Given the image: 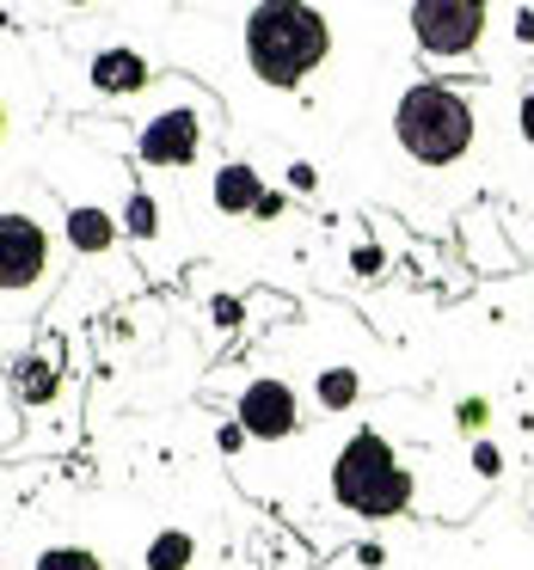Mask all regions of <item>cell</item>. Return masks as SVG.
Instances as JSON below:
<instances>
[{
  "label": "cell",
  "mask_w": 534,
  "mask_h": 570,
  "mask_svg": "<svg viewBox=\"0 0 534 570\" xmlns=\"http://www.w3.org/2000/svg\"><path fill=\"white\" fill-rule=\"evenodd\" d=\"M240 56H246L252 80L276 92H295L308 75H320L326 56H332V26H326L320 7H295V0H271V7H252L246 26H240Z\"/></svg>",
  "instance_id": "1"
},
{
  "label": "cell",
  "mask_w": 534,
  "mask_h": 570,
  "mask_svg": "<svg viewBox=\"0 0 534 570\" xmlns=\"http://www.w3.org/2000/svg\"><path fill=\"white\" fill-rule=\"evenodd\" d=\"M326 491H332V503L357 521H394L411 509L418 479H411V466L394 454V442H387L381 430H350L344 448L332 454Z\"/></svg>",
  "instance_id": "2"
},
{
  "label": "cell",
  "mask_w": 534,
  "mask_h": 570,
  "mask_svg": "<svg viewBox=\"0 0 534 570\" xmlns=\"http://www.w3.org/2000/svg\"><path fill=\"white\" fill-rule=\"evenodd\" d=\"M473 136H479V111L460 87L448 80H411L394 105V141L406 160L418 166H455L473 154Z\"/></svg>",
  "instance_id": "3"
},
{
  "label": "cell",
  "mask_w": 534,
  "mask_h": 570,
  "mask_svg": "<svg viewBox=\"0 0 534 570\" xmlns=\"http://www.w3.org/2000/svg\"><path fill=\"white\" fill-rule=\"evenodd\" d=\"M56 276V239L38 215L7 209L0 215V295H7V320H31Z\"/></svg>",
  "instance_id": "4"
},
{
  "label": "cell",
  "mask_w": 534,
  "mask_h": 570,
  "mask_svg": "<svg viewBox=\"0 0 534 570\" xmlns=\"http://www.w3.org/2000/svg\"><path fill=\"white\" fill-rule=\"evenodd\" d=\"M203 136H210V105L185 87L178 105H154L136 124V160L148 173H185L203 160Z\"/></svg>",
  "instance_id": "5"
},
{
  "label": "cell",
  "mask_w": 534,
  "mask_h": 570,
  "mask_svg": "<svg viewBox=\"0 0 534 570\" xmlns=\"http://www.w3.org/2000/svg\"><path fill=\"white\" fill-rule=\"evenodd\" d=\"M406 26H411V43H418L424 62H473L492 13H485L479 0H418L406 13Z\"/></svg>",
  "instance_id": "6"
},
{
  "label": "cell",
  "mask_w": 534,
  "mask_h": 570,
  "mask_svg": "<svg viewBox=\"0 0 534 570\" xmlns=\"http://www.w3.org/2000/svg\"><path fill=\"white\" fill-rule=\"evenodd\" d=\"M234 417L246 423L252 442H289L301 430V393L283 381V374H259V381L240 386Z\"/></svg>",
  "instance_id": "7"
},
{
  "label": "cell",
  "mask_w": 534,
  "mask_h": 570,
  "mask_svg": "<svg viewBox=\"0 0 534 570\" xmlns=\"http://www.w3.org/2000/svg\"><path fill=\"white\" fill-rule=\"evenodd\" d=\"M87 80H93L99 99H136V92L154 87V62L142 50H124V43H117V50H99L87 62Z\"/></svg>",
  "instance_id": "8"
},
{
  "label": "cell",
  "mask_w": 534,
  "mask_h": 570,
  "mask_svg": "<svg viewBox=\"0 0 534 570\" xmlns=\"http://www.w3.org/2000/svg\"><path fill=\"white\" fill-rule=\"evenodd\" d=\"M62 239L80 258H105V252H117V239H124V215H111L105 203H68Z\"/></svg>",
  "instance_id": "9"
},
{
  "label": "cell",
  "mask_w": 534,
  "mask_h": 570,
  "mask_svg": "<svg viewBox=\"0 0 534 570\" xmlns=\"http://www.w3.org/2000/svg\"><path fill=\"white\" fill-rule=\"evenodd\" d=\"M215 209L222 215H259V203H264V178L252 173L246 160H227V166H215Z\"/></svg>",
  "instance_id": "10"
},
{
  "label": "cell",
  "mask_w": 534,
  "mask_h": 570,
  "mask_svg": "<svg viewBox=\"0 0 534 570\" xmlns=\"http://www.w3.org/2000/svg\"><path fill=\"white\" fill-rule=\"evenodd\" d=\"M313 405L332 411V417L357 411L362 405V374L357 368H320V374H313Z\"/></svg>",
  "instance_id": "11"
},
{
  "label": "cell",
  "mask_w": 534,
  "mask_h": 570,
  "mask_svg": "<svg viewBox=\"0 0 534 570\" xmlns=\"http://www.w3.org/2000/svg\"><path fill=\"white\" fill-rule=\"evenodd\" d=\"M197 564V533L191 528H161L142 552V570H191Z\"/></svg>",
  "instance_id": "12"
},
{
  "label": "cell",
  "mask_w": 534,
  "mask_h": 570,
  "mask_svg": "<svg viewBox=\"0 0 534 570\" xmlns=\"http://www.w3.org/2000/svg\"><path fill=\"white\" fill-rule=\"evenodd\" d=\"M124 239H136V246H154V239H161V203H154L148 185H136L124 197Z\"/></svg>",
  "instance_id": "13"
},
{
  "label": "cell",
  "mask_w": 534,
  "mask_h": 570,
  "mask_svg": "<svg viewBox=\"0 0 534 570\" xmlns=\"http://www.w3.org/2000/svg\"><path fill=\"white\" fill-rule=\"evenodd\" d=\"M13 386H19V399H26V405H50V399L62 393V374H56V362L26 356V362H19V374H13Z\"/></svg>",
  "instance_id": "14"
},
{
  "label": "cell",
  "mask_w": 534,
  "mask_h": 570,
  "mask_svg": "<svg viewBox=\"0 0 534 570\" xmlns=\"http://www.w3.org/2000/svg\"><path fill=\"white\" fill-rule=\"evenodd\" d=\"M31 570H105V558L87 552V546H43L31 558Z\"/></svg>",
  "instance_id": "15"
},
{
  "label": "cell",
  "mask_w": 534,
  "mask_h": 570,
  "mask_svg": "<svg viewBox=\"0 0 534 570\" xmlns=\"http://www.w3.org/2000/svg\"><path fill=\"white\" fill-rule=\"evenodd\" d=\"M381 271H387V252L375 246V239H362V246L350 252V276H362V283H375Z\"/></svg>",
  "instance_id": "16"
},
{
  "label": "cell",
  "mask_w": 534,
  "mask_h": 570,
  "mask_svg": "<svg viewBox=\"0 0 534 570\" xmlns=\"http://www.w3.org/2000/svg\"><path fill=\"white\" fill-rule=\"evenodd\" d=\"M455 423H460V430H467V435H479L485 423H492V399H485V393L460 399V405H455Z\"/></svg>",
  "instance_id": "17"
},
{
  "label": "cell",
  "mask_w": 534,
  "mask_h": 570,
  "mask_svg": "<svg viewBox=\"0 0 534 570\" xmlns=\"http://www.w3.org/2000/svg\"><path fill=\"white\" fill-rule=\"evenodd\" d=\"M473 472H479V479H497V472H504V448L479 435V442H473Z\"/></svg>",
  "instance_id": "18"
},
{
  "label": "cell",
  "mask_w": 534,
  "mask_h": 570,
  "mask_svg": "<svg viewBox=\"0 0 534 570\" xmlns=\"http://www.w3.org/2000/svg\"><path fill=\"white\" fill-rule=\"evenodd\" d=\"M240 313H246V307H240V295H215L210 301V325H215V332H234Z\"/></svg>",
  "instance_id": "19"
},
{
  "label": "cell",
  "mask_w": 534,
  "mask_h": 570,
  "mask_svg": "<svg viewBox=\"0 0 534 570\" xmlns=\"http://www.w3.org/2000/svg\"><path fill=\"white\" fill-rule=\"evenodd\" d=\"M289 190H301V197L320 190V166H313V160H289Z\"/></svg>",
  "instance_id": "20"
},
{
  "label": "cell",
  "mask_w": 534,
  "mask_h": 570,
  "mask_svg": "<svg viewBox=\"0 0 534 570\" xmlns=\"http://www.w3.org/2000/svg\"><path fill=\"white\" fill-rule=\"evenodd\" d=\"M246 442H252V435H246V423H240V417H227L222 430H215V448H222V454H240Z\"/></svg>",
  "instance_id": "21"
},
{
  "label": "cell",
  "mask_w": 534,
  "mask_h": 570,
  "mask_svg": "<svg viewBox=\"0 0 534 570\" xmlns=\"http://www.w3.org/2000/svg\"><path fill=\"white\" fill-rule=\"evenodd\" d=\"M516 136L534 148V87H522V99H516Z\"/></svg>",
  "instance_id": "22"
},
{
  "label": "cell",
  "mask_w": 534,
  "mask_h": 570,
  "mask_svg": "<svg viewBox=\"0 0 534 570\" xmlns=\"http://www.w3.org/2000/svg\"><path fill=\"white\" fill-rule=\"evenodd\" d=\"M509 31H516V43H534V7H516V13H509Z\"/></svg>",
  "instance_id": "23"
},
{
  "label": "cell",
  "mask_w": 534,
  "mask_h": 570,
  "mask_svg": "<svg viewBox=\"0 0 534 570\" xmlns=\"http://www.w3.org/2000/svg\"><path fill=\"white\" fill-rule=\"evenodd\" d=\"M283 209H289V197H283V190H264V203H259V222H276Z\"/></svg>",
  "instance_id": "24"
},
{
  "label": "cell",
  "mask_w": 534,
  "mask_h": 570,
  "mask_svg": "<svg viewBox=\"0 0 534 570\" xmlns=\"http://www.w3.org/2000/svg\"><path fill=\"white\" fill-rule=\"evenodd\" d=\"M357 558H362V570H381V564H387V552H381V546H362Z\"/></svg>",
  "instance_id": "25"
}]
</instances>
